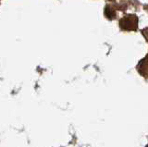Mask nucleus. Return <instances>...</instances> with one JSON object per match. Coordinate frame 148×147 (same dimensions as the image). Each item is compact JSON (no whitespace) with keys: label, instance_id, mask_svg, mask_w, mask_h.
<instances>
[{"label":"nucleus","instance_id":"obj_1","mask_svg":"<svg viewBox=\"0 0 148 147\" xmlns=\"http://www.w3.org/2000/svg\"><path fill=\"white\" fill-rule=\"evenodd\" d=\"M119 26L124 31H136L139 26V18L135 14H129L119 20Z\"/></svg>","mask_w":148,"mask_h":147},{"label":"nucleus","instance_id":"obj_2","mask_svg":"<svg viewBox=\"0 0 148 147\" xmlns=\"http://www.w3.org/2000/svg\"><path fill=\"white\" fill-rule=\"evenodd\" d=\"M136 70L142 77L148 80V54L139 61L136 66Z\"/></svg>","mask_w":148,"mask_h":147},{"label":"nucleus","instance_id":"obj_3","mask_svg":"<svg viewBox=\"0 0 148 147\" xmlns=\"http://www.w3.org/2000/svg\"><path fill=\"white\" fill-rule=\"evenodd\" d=\"M104 14H105V17L106 18V19L110 20V21L116 19V17H117L116 8L113 6H110V5H106V6L105 10H104Z\"/></svg>","mask_w":148,"mask_h":147},{"label":"nucleus","instance_id":"obj_4","mask_svg":"<svg viewBox=\"0 0 148 147\" xmlns=\"http://www.w3.org/2000/svg\"><path fill=\"white\" fill-rule=\"evenodd\" d=\"M142 34L143 35V37L145 38V40L147 41V43H148V28L142 30Z\"/></svg>","mask_w":148,"mask_h":147},{"label":"nucleus","instance_id":"obj_5","mask_svg":"<svg viewBox=\"0 0 148 147\" xmlns=\"http://www.w3.org/2000/svg\"><path fill=\"white\" fill-rule=\"evenodd\" d=\"M109 1H116V0H109Z\"/></svg>","mask_w":148,"mask_h":147},{"label":"nucleus","instance_id":"obj_6","mask_svg":"<svg viewBox=\"0 0 148 147\" xmlns=\"http://www.w3.org/2000/svg\"><path fill=\"white\" fill-rule=\"evenodd\" d=\"M145 147H148V144H147V145H146V146H145Z\"/></svg>","mask_w":148,"mask_h":147}]
</instances>
